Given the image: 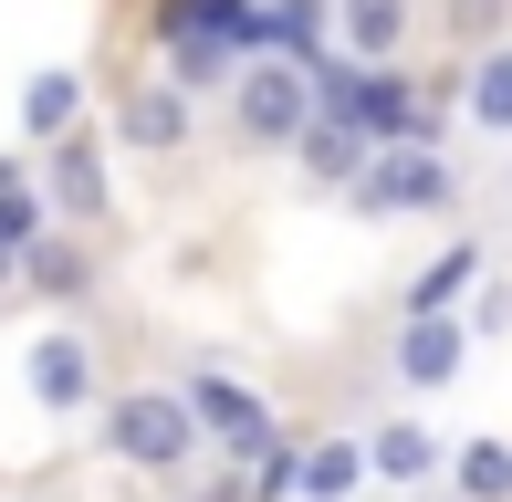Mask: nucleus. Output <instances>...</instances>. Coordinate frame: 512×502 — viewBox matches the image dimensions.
Instances as JSON below:
<instances>
[{"label":"nucleus","mask_w":512,"mask_h":502,"mask_svg":"<svg viewBox=\"0 0 512 502\" xmlns=\"http://www.w3.org/2000/svg\"><path fill=\"white\" fill-rule=\"evenodd\" d=\"M42 231H53V210H42V189H21V199H0V293L21 283V251H32Z\"/></svg>","instance_id":"aec40b11"},{"label":"nucleus","mask_w":512,"mask_h":502,"mask_svg":"<svg viewBox=\"0 0 512 502\" xmlns=\"http://www.w3.org/2000/svg\"><path fill=\"white\" fill-rule=\"evenodd\" d=\"M293 492H304V502H356L366 492V440H314Z\"/></svg>","instance_id":"dca6fc26"},{"label":"nucleus","mask_w":512,"mask_h":502,"mask_svg":"<svg viewBox=\"0 0 512 502\" xmlns=\"http://www.w3.org/2000/svg\"><path fill=\"white\" fill-rule=\"evenodd\" d=\"M105 461L126 471H189L199 461V419L178 387H126V398H105Z\"/></svg>","instance_id":"f257e3e1"},{"label":"nucleus","mask_w":512,"mask_h":502,"mask_svg":"<svg viewBox=\"0 0 512 502\" xmlns=\"http://www.w3.org/2000/svg\"><path fill=\"white\" fill-rule=\"evenodd\" d=\"M460 325H471V346H481V335H502V325H512V283H502V272H492V283L471 293V314H460Z\"/></svg>","instance_id":"412c9836"},{"label":"nucleus","mask_w":512,"mask_h":502,"mask_svg":"<svg viewBox=\"0 0 512 502\" xmlns=\"http://www.w3.org/2000/svg\"><path fill=\"white\" fill-rule=\"evenodd\" d=\"M481 283H492V241H481V231H460L450 251H439V262H418V283H408V314H460Z\"/></svg>","instance_id":"9b49d317"},{"label":"nucleus","mask_w":512,"mask_h":502,"mask_svg":"<svg viewBox=\"0 0 512 502\" xmlns=\"http://www.w3.org/2000/svg\"><path fill=\"white\" fill-rule=\"evenodd\" d=\"M230 126L251 136V147H293V136L314 126V74L283 53H251L241 74H230Z\"/></svg>","instance_id":"f03ea898"},{"label":"nucleus","mask_w":512,"mask_h":502,"mask_svg":"<svg viewBox=\"0 0 512 502\" xmlns=\"http://www.w3.org/2000/svg\"><path fill=\"white\" fill-rule=\"evenodd\" d=\"M21 387H32L42 419H84V408H95V346H84L74 325L32 335V346H21Z\"/></svg>","instance_id":"423d86ee"},{"label":"nucleus","mask_w":512,"mask_h":502,"mask_svg":"<svg viewBox=\"0 0 512 502\" xmlns=\"http://www.w3.org/2000/svg\"><path fill=\"white\" fill-rule=\"evenodd\" d=\"M345 199H356L366 220H418V210H460V168H450L439 147H377V157H366V178H356Z\"/></svg>","instance_id":"7ed1b4c3"},{"label":"nucleus","mask_w":512,"mask_h":502,"mask_svg":"<svg viewBox=\"0 0 512 502\" xmlns=\"http://www.w3.org/2000/svg\"><path fill=\"white\" fill-rule=\"evenodd\" d=\"M460 116H471L481 136H512V42L471 53V74H460Z\"/></svg>","instance_id":"2eb2a0df"},{"label":"nucleus","mask_w":512,"mask_h":502,"mask_svg":"<svg viewBox=\"0 0 512 502\" xmlns=\"http://www.w3.org/2000/svg\"><path fill=\"white\" fill-rule=\"evenodd\" d=\"M42 210H63V220H105V136H95V126H74L53 157H42Z\"/></svg>","instance_id":"1a4fd4ad"},{"label":"nucleus","mask_w":512,"mask_h":502,"mask_svg":"<svg viewBox=\"0 0 512 502\" xmlns=\"http://www.w3.org/2000/svg\"><path fill=\"white\" fill-rule=\"evenodd\" d=\"M21 283L53 293V304H74V293H95V251H84L74 231H42L32 251H21Z\"/></svg>","instance_id":"4468645a"},{"label":"nucleus","mask_w":512,"mask_h":502,"mask_svg":"<svg viewBox=\"0 0 512 502\" xmlns=\"http://www.w3.org/2000/svg\"><path fill=\"white\" fill-rule=\"evenodd\" d=\"M439 32H450V53H492V42H512V0H439Z\"/></svg>","instance_id":"6ab92c4d"},{"label":"nucleus","mask_w":512,"mask_h":502,"mask_svg":"<svg viewBox=\"0 0 512 502\" xmlns=\"http://www.w3.org/2000/svg\"><path fill=\"white\" fill-rule=\"evenodd\" d=\"M293 157H304V168L324 178V189H356V178H366V147H356V136H345V126H304V136H293Z\"/></svg>","instance_id":"a211bd4d"},{"label":"nucleus","mask_w":512,"mask_h":502,"mask_svg":"<svg viewBox=\"0 0 512 502\" xmlns=\"http://www.w3.org/2000/svg\"><path fill=\"white\" fill-rule=\"evenodd\" d=\"M189 136H199V105L178 95V84H126V95H115V147L168 157V147H189Z\"/></svg>","instance_id":"6e6552de"},{"label":"nucleus","mask_w":512,"mask_h":502,"mask_svg":"<svg viewBox=\"0 0 512 502\" xmlns=\"http://www.w3.org/2000/svg\"><path fill=\"white\" fill-rule=\"evenodd\" d=\"M450 502H512V440H460L450 450Z\"/></svg>","instance_id":"f3484780"},{"label":"nucleus","mask_w":512,"mask_h":502,"mask_svg":"<svg viewBox=\"0 0 512 502\" xmlns=\"http://www.w3.org/2000/svg\"><path fill=\"white\" fill-rule=\"evenodd\" d=\"M418 32V0H335V42L345 63H398Z\"/></svg>","instance_id":"f8f14e48"},{"label":"nucleus","mask_w":512,"mask_h":502,"mask_svg":"<svg viewBox=\"0 0 512 502\" xmlns=\"http://www.w3.org/2000/svg\"><path fill=\"white\" fill-rule=\"evenodd\" d=\"M178 398H189L199 440H220L230 461H262V450L283 440V429H272V398H262V387H241V377H220V367H199L189 387H178Z\"/></svg>","instance_id":"20e7f679"},{"label":"nucleus","mask_w":512,"mask_h":502,"mask_svg":"<svg viewBox=\"0 0 512 502\" xmlns=\"http://www.w3.org/2000/svg\"><path fill=\"white\" fill-rule=\"evenodd\" d=\"M74 126H95V84H84L74 63H42V74L21 84V136H32V147H63Z\"/></svg>","instance_id":"9d476101"},{"label":"nucleus","mask_w":512,"mask_h":502,"mask_svg":"<svg viewBox=\"0 0 512 502\" xmlns=\"http://www.w3.org/2000/svg\"><path fill=\"white\" fill-rule=\"evenodd\" d=\"M429 471H439V429L429 419H377V429H366V482H429Z\"/></svg>","instance_id":"ddd939ff"},{"label":"nucleus","mask_w":512,"mask_h":502,"mask_svg":"<svg viewBox=\"0 0 512 502\" xmlns=\"http://www.w3.org/2000/svg\"><path fill=\"white\" fill-rule=\"evenodd\" d=\"M147 32L168 42V53H262V0H157Z\"/></svg>","instance_id":"39448f33"},{"label":"nucleus","mask_w":512,"mask_h":502,"mask_svg":"<svg viewBox=\"0 0 512 502\" xmlns=\"http://www.w3.org/2000/svg\"><path fill=\"white\" fill-rule=\"evenodd\" d=\"M387 367H398V387L429 398V387H450L460 367H471V325H460V314H408L398 346H387Z\"/></svg>","instance_id":"0eeeda50"}]
</instances>
